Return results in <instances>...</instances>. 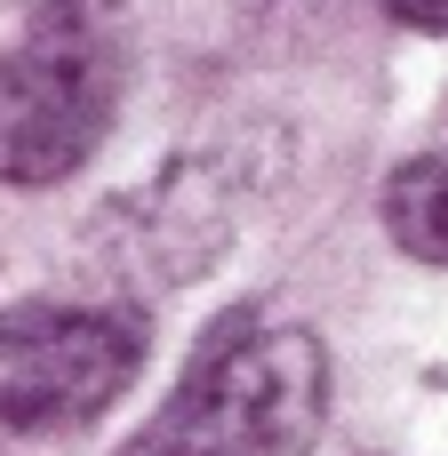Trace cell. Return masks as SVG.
Wrapping results in <instances>:
<instances>
[{"label":"cell","instance_id":"6da1fadb","mask_svg":"<svg viewBox=\"0 0 448 456\" xmlns=\"http://www.w3.org/2000/svg\"><path fill=\"white\" fill-rule=\"evenodd\" d=\"M329 425V353L313 329L216 321L192 377L120 456H305Z\"/></svg>","mask_w":448,"mask_h":456},{"label":"cell","instance_id":"52a82bcc","mask_svg":"<svg viewBox=\"0 0 448 456\" xmlns=\"http://www.w3.org/2000/svg\"><path fill=\"white\" fill-rule=\"evenodd\" d=\"M385 16L409 32H448V0H385Z\"/></svg>","mask_w":448,"mask_h":456},{"label":"cell","instance_id":"3957f363","mask_svg":"<svg viewBox=\"0 0 448 456\" xmlns=\"http://www.w3.org/2000/svg\"><path fill=\"white\" fill-rule=\"evenodd\" d=\"M120 48L112 40H24L0 48V184H64L112 128Z\"/></svg>","mask_w":448,"mask_h":456},{"label":"cell","instance_id":"277c9868","mask_svg":"<svg viewBox=\"0 0 448 456\" xmlns=\"http://www.w3.org/2000/svg\"><path fill=\"white\" fill-rule=\"evenodd\" d=\"M224 232H232V200H224L216 168L208 160H168L144 192L112 200L104 256L120 273H144V281L176 289V281H200L224 256Z\"/></svg>","mask_w":448,"mask_h":456},{"label":"cell","instance_id":"5b68a950","mask_svg":"<svg viewBox=\"0 0 448 456\" xmlns=\"http://www.w3.org/2000/svg\"><path fill=\"white\" fill-rule=\"evenodd\" d=\"M385 232H393L417 265H441L448 273V144L401 160V168L385 176Z\"/></svg>","mask_w":448,"mask_h":456},{"label":"cell","instance_id":"8992f818","mask_svg":"<svg viewBox=\"0 0 448 456\" xmlns=\"http://www.w3.org/2000/svg\"><path fill=\"white\" fill-rule=\"evenodd\" d=\"M128 0H16L24 40H112Z\"/></svg>","mask_w":448,"mask_h":456},{"label":"cell","instance_id":"7a4b0ae2","mask_svg":"<svg viewBox=\"0 0 448 456\" xmlns=\"http://www.w3.org/2000/svg\"><path fill=\"white\" fill-rule=\"evenodd\" d=\"M152 345V321L136 305H56L24 297L0 313V425L16 433H72L96 425L136 361Z\"/></svg>","mask_w":448,"mask_h":456}]
</instances>
